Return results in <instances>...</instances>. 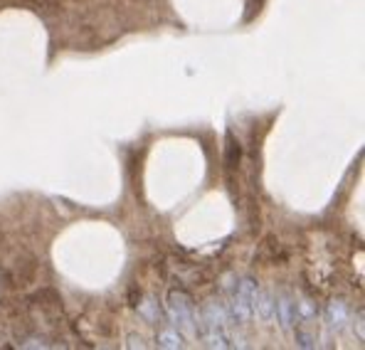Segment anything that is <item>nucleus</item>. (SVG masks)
<instances>
[{
  "instance_id": "obj_1",
  "label": "nucleus",
  "mask_w": 365,
  "mask_h": 350,
  "mask_svg": "<svg viewBox=\"0 0 365 350\" xmlns=\"http://www.w3.org/2000/svg\"><path fill=\"white\" fill-rule=\"evenodd\" d=\"M168 316L182 336H195V306H192V299L187 292L173 289L168 294Z\"/></svg>"
},
{
  "instance_id": "obj_2",
  "label": "nucleus",
  "mask_w": 365,
  "mask_h": 350,
  "mask_svg": "<svg viewBox=\"0 0 365 350\" xmlns=\"http://www.w3.org/2000/svg\"><path fill=\"white\" fill-rule=\"evenodd\" d=\"M274 311L279 314V323H282V328H284V331H289V328H292V323H294V316H297L292 299H289L287 294H282L277 299V304H274Z\"/></svg>"
},
{
  "instance_id": "obj_3",
  "label": "nucleus",
  "mask_w": 365,
  "mask_h": 350,
  "mask_svg": "<svg viewBox=\"0 0 365 350\" xmlns=\"http://www.w3.org/2000/svg\"><path fill=\"white\" fill-rule=\"evenodd\" d=\"M326 321H329L331 328L341 331V328L348 323V306L343 304V301H334V304H329V309H326Z\"/></svg>"
},
{
  "instance_id": "obj_4",
  "label": "nucleus",
  "mask_w": 365,
  "mask_h": 350,
  "mask_svg": "<svg viewBox=\"0 0 365 350\" xmlns=\"http://www.w3.org/2000/svg\"><path fill=\"white\" fill-rule=\"evenodd\" d=\"M252 309L259 314L262 321H269L272 316H274V299H272V294L269 292H259V289H257L255 299H252Z\"/></svg>"
},
{
  "instance_id": "obj_5",
  "label": "nucleus",
  "mask_w": 365,
  "mask_h": 350,
  "mask_svg": "<svg viewBox=\"0 0 365 350\" xmlns=\"http://www.w3.org/2000/svg\"><path fill=\"white\" fill-rule=\"evenodd\" d=\"M240 158H242V148H240L237 138L227 131V136H225V163H227V168H235Z\"/></svg>"
},
{
  "instance_id": "obj_6",
  "label": "nucleus",
  "mask_w": 365,
  "mask_h": 350,
  "mask_svg": "<svg viewBox=\"0 0 365 350\" xmlns=\"http://www.w3.org/2000/svg\"><path fill=\"white\" fill-rule=\"evenodd\" d=\"M155 341H158L160 348H182V336H180V331L175 326L173 328H163Z\"/></svg>"
},
{
  "instance_id": "obj_7",
  "label": "nucleus",
  "mask_w": 365,
  "mask_h": 350,
  "mask_svg": "<svg viewBox=\"0 0 365 350\" xmlns=\"http://www.w3.org/2000/svg\"><path fill=\"white\" fill-rule=\"evenodd\" d=\"M294 311H297L299 319H304V321H309L316 316V306H314V301H309V299H304L302 304H294Z\"/></svg>"
},
{
  "instance_id": "obj_8",
  "label": "nucleus",
  "mask_w": 365,
  "mask_h": 350,
  "mask_svg": "<svg viewBox=\"0 0 365 350\" xmlns=\"http://www.w3.org/2000/svg\"><path fill=\"white\" fill-rule=\"evenodd\" d=\"M297 346L299 348H314L316 346V338L311 336V333H306L304 328H299V331H297Z\"/></svg>"
},
{
  "instance_id": "obj_9",
  "label": "nucleus",
  "mask_w": 365,
  "mask_h": 350,
  "mask_svg": "<svg viewBox=\"0 0 365 350\" xmlns=\"http://www.w3.org/2000/svg\"><path fill=\"white\" fill-rule=\"evenodd\" d=\"M155 309H158V304H153V301H146V304L138 306V311H141V314L146 316V321H155V319H158Z\"/></svg>"
},
{
  "instance_id": "obj_10",
  "label": "nucleus",
  "mask_w": 365,
  "mask_h": 350,
  "mask_svg": "<svg viewBox=\"0 0 365 350\" xmlns=\"http://www.w3.org/2000/svg\"><path fill=\"white\" fill-rule=\"evenodd\" d=\"M128 341H131V343H128V346H131V348H143V341H141V338H136V336H131V338H128Z\"/></svg>"
},
{
  "instance_id": "obj_11",
  "label": "nucleus",
  "mask_w": 365,
  "mask_h": 350,
  "mask_svg": "<svg viewBox=\"0 0 365 350\" xmlns=\"http://www.w3.org/2000/svg\"><path fill=\"white\" fill-rule=\"evenodd\" d=\"M262 5H264V0H255V3H252V10H259Z\"/></svg>"
}]
</instances>
